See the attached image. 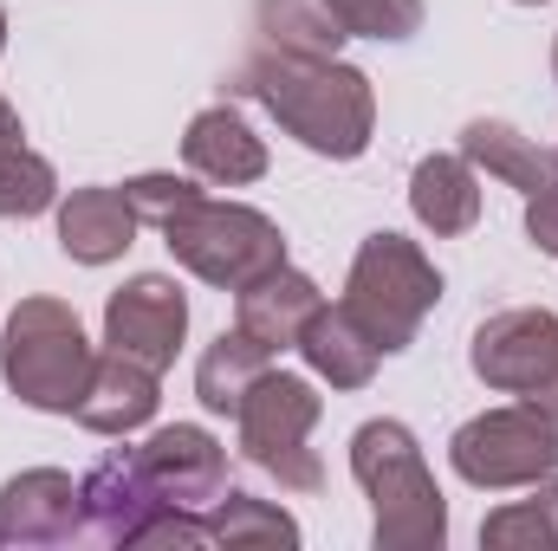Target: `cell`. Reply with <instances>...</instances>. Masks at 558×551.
<instances>
[{"label":"cell","mask_w":558,"mask_h":551,"mask_svg":"<svg viewBox=\"0 0 558 551\" xmlns=\"http://www.w3.org/2000/svg\"><path fill=\"white\" fill-rule=\"evenodd\" d=\"M156 506H169L156 487H149V474L137 467V448L124 454H105L85 480H78V532H92V539H105V546H137V532L149 526V513Z\"/></svg>","instance_id":"obj_11"},{"label":"cell","mask_w":558,"mask_h":551,"mask_svg":"<svg viewBox=\"0 0 558 551\" xmlns=\"http://www.w3.org/2000/svg\"><path fill=\"white\" fill-rule=\"evenodd\" d=\"M410 208L428 234H468L481 221V182L468 156H422L410 175Z\"/></svg>","instance_id":"obj_18"},{"label":"cell","mask_w":558,"mask_h":551,"mask_svg":"<svg viewBox=\"0 0 558 551\" xmlns=\"http://www.w3.org/2000/svg\"><path fill=\"white\" fill-rule=\"evenodd\" d=\"M553 78H558V39H553Z\"/></svg>","instance_id":"obj_30"},{"label":"cell","mask_w":558,"mask_h":551,"mask_svg":"<svg viewBox=\"0 0 558 551\" xmlns=\"http://www.w3.org/2000/svg\"><path fill=\"white\" fill-rule=\"evenodd\" d=\"M526 241L539 247V254H553L558 260V175L546 188H533L526 195Z\"/></svg>","instance_id":"obj_28"},{"label":"cell","mask_w":558,"mask_h":551,"mask_svg":"<svg viewBox=\"0 0 558 551\" xmlns=\"http://www.w3.org/2000/svg\"><path fill=\"white\" fill-rule=\"evenodd\" d=\"M208 539L228 551L241 546H299V526H292V513H279V506H267V500H254V493H221L208 513Z\"/></svg>","instance_id":"obj_22"},{"label":"cell","mask_w":558,"mask_h":551,"mask_svg":"<svg viewBox=\"0 0 558 551\" xmlns=\"http://www.w3.org/2000/svg\"><path fill=\"white\" fill-rule=\"evenodd\" d=\"M351 474L371 493V546L377 551H441L448 500L422 461L416 434L403 421H364L351 434Z\"/></svg>","instance_id":"obj_2"},{"label":"cell","mask_w":558,"mask_h":551,"mask_svg":"<svg viewBox=\"0 0 558 551\" xmlns=\"http://www.w3.org/2000/svg\"><path fill=\"white\" fill-rule=\"evenodd\" d=\"M481 546H494V551H558V539H553V526H546V513H539L533 500H520V506H500V513L481 519Z\"/></svg>","instance_id":"obj_25"},{"label":"cell","mask_w":558,"mask_h":551,"mask_svg":"<svg viewBox=\"0 0 558 551\" xmlns=\"http://www.w3.org/2000/svg\"><path fill=\"white\" fill-rule=\"evenodd\" d=\"M292 351H299L305 370L325 377L331 390H364V383L377 377V357H384V351L357 331V318H351L344 305H318V311L305 318V331H299Z\"/></svg>","instance_id":"obj_17"},{"label":"cell","mask_w":558,"mask_h":551,"mask_svg":"<svg viewBox=\"0 0 558 551\" xmlns=\"http://www.w3.org/2000/svg\"><path fill=\"white\" fill-rule=\"evenodd\" d=\"M98 370V351L85 344V325L65 298H20L0 331V377L26 409L78 415L85 383Z\"/></svg>","instance_id":"obj_3"},{"label":"cell","mask_w":558,"mask_h":551,"mask_svg":"<svg viewBox=\"0 0 558 551\" xmlns=\"http://www.w3.org/2000/svg\"><path fill=\"white\" fill-rule=\"evenodd\" d=\"M0 46H7V13H0Z\"/></svg>","instance_id":"obj_31"},{"label":"cell","mask_w":558,"mask_h":551,"mask_svg":"<svg viewBox=\"0 0 558 551\" xmlns=\"http://www.w3.org/2000/svg\"><path fill=\"white\" fill-rule=\"evenodd\" d=\"M149 415H156V370L137 364V357H124V351H105L92 383H85L78 421L92 434H137Z\"/></svg>","instance_id":"obj_16"},{"label":"cell","mask_w":558,"mask_h":551,"mask_svg":"<svg viewBox=\"0 0 558 551\" xmlns=\"http://www.w3.org/2000/svg\"><path fill=\"white\" fill-rule=\"evenodd\" d=\"M351 39H410L422 33V0H325Z\"/></svg>","instance_id":"obj_24"},{"label":"cell","mask_w":558,"mask_h":551,"mask_svg":"<svg viewBox=\"0 0 558 551\" xmlns=\"http://www.w3.org/2000/svg\"><path fill=\"white\" fill-rule=\"evenodd\" d=\"M468 364L487 390L500 396H520L533 409L558 415V311L546 305H513V311H494L474 344H468Z\"/></svg>","instance_id":"obj_8"},{"label":"cell","mask_w":558,"mask_h":551,"mask_svg":"<svg viewBox=\"0 0 558 551\" xmlns=\"http://www.w3.org/2000/svg\"><path fill=\"white\" fill-rule=\"evenodd\" d=\"M59 201V175L39 149L20 143H0V221H33Z\"/></svg>","instance_id":"obj_23"},{"label":"cell","mask_w":558,"mask_h":551,"mask_svg":"<svg viewBox=\"0 0 558 551\" xmlns=\"http://www.w3.org/2000/svg\"><path fill=\"white\" fill-rule=\"evenodd\" d=\"M162 247L175 254V267H189L221 292H241L274 267H286V234L274 215H260L247 201H208V195L182 201L162 221Z\"/></svg>","instance_id":"obj_5"},{"label":"cell","mask_w":558,"mask_h":551,"mask_svg":"<svg viewBox=\"0 0 558 551\" xmlns=\"http://www.w3.org/2000/svg\"><path fill=\"white\" fill-rule=\"evenodd\" d=\"M182 338H189V298H182L175 279L137 273L131 285L111 292V305H105V344H111V351L137 357V364H149V370L162 377V370L175 364Z\"/></svg>","instance_id":"obj_9"},{"label":"cell","mask_w":558,"mask_h":551,"mask_svg":"<svg viewBox=\"0 0 558 551\" xmlns=\"http://www.w3.org/2000/svg\"><path fill=\"white\" fill-rule=\"evenodd\" d=\"M137 467L149 474V487L169 506H189V513H202V506H215L228 493V448L208 428H195V421L156 428L137 448Z\"/></svg>","instance_id":"obj_10"},{"label":"cell","mask_w":558,"mask_h":551,"mask_svg":"<svg viewBox=\"0 0 558 551\" xmlns=\"http://www.w3.org/2000/svg\"><path fill=\"white\" fill-rule=\"evenodd\" d=\"M267 370H274V351L234 325V331H221V338L202 351V364H195V396H202V409L234 415L241 409V396H247Z\"/></svg>","instance_id":"obj_21"},{"label":"cell","mask_w":558,"mask_h":551,"mask_svg":"<svg viewBox=\"0 0 558 551\" xmlns=\"http://www.w3.org/2000/svg\"><path fill=\"white\" fill-rule=\"evenodd\" d=\"M318 390L305 383V377H286V370H267L247 396H241V454L260 467V474H274L286 493H318L325 487V467H318V454L305 448V434L318 428Z\"/></svg>","instance_id":"obj_6"},{"label":"cell","mask_w":558,"mask_h":551,"mask_svg":"<svg viewBox=\"0 0 558 551\" xmlns=\"http://www.w3.org/2000/svg\"><path fill=\"white\" fill-rule=\"evenodd\" d=\"M351 33L325 0H254V46L292 52V59H338Z\"/></svg>","instance_id":"obj_20"},{"label":"cell","mask_w":558,"mask_h":551,"mask_svg":"<svg viewBox=\"0 0 558 551\" xmlns=\"http://www.w3.org/2000/svg\"><path fill=\"white\" fill-rule=\"evenodd\" d=\"M234 91L254 98L292 143L331 162H357L377 131V91L344 59H292L254 46L234 72Z\"/></svg>","instance_id":"obj_1"},{"label":"cell","mask_w":558,"mask_h":551,"mask_svg":"<svg viewBox=\"0 0 558 551\" xmlns=\"http://www.w3.org/2000/svg\"><path fill=\"white\" fill-rule=\"evenodd\" d=\"M448 461L468 487L481 493H507V487H539L558 474V415L533 409V403H507L454 428Z\"/></svg>","instance_id":"obj_7"},{"label":"cell","mask_w":558,"mask_h":551,"mask_svg":"<svg viewBox=\"0 0 558 551\" xmlns=\"http://www.w3.org/2000/svg\"><path fill=\"white\" fill-rule=\"evenodd\" d=\"M520 7H546V0H520Z\"/></svg>","instance_id":"obj_32"},{"label":"cell","mask_w":558,"mask_h":551,"mask_svg":"<svg viewBox=\"0 0 558 551\" xmlns=\"http://www.w3.org/2000/svg\"><path fill=\"white\" fill-rule=\"evenodd\" d=\"M182 162H189L202 182H215V188H247V182L267 175V143L247 131L241 111L215 105V111H195V118H189Z\"/></svg>","instance_id":"obj_13"},{"label":"cell","mask_w":558,"mask_h":551,"mask_svg":"<svg viewBox=\"0 0 558 551\" xmlns=\"http://www.w3.org/2000/svg\"><path fill=\"white\" fill-rule=\"evenodd\" d=\"M461 156H468L474 169L500 175V182H507V188H520V195L546 188V182L558 175L553 149H539L533 137H520V131H513V124H500V118H474V124L461 131Z\"/></svg>","instance_id":"obj_19"},{"label":"cell","mask_w":558,"mask_h":551,"mask_svg":"<svg viewBox=\"0 0 558 551\" xmlns=\"http://www.w3.org/2000/svg\"><path fill=\"white\" fill-rule=\"evenodd\" d=\"M137 241V208L124 201V188H72L59 201V247L78 267H111L124 260V247Z\"/></svg>","instance_id":"obj_14"},{"label":"cell","mask_w":558,"mask_h":551,"mask_svg":"<svg viewBox=\"0 0 558 551\" xmlns=\"http://www.w3.org/2000/svg\"><path fill=\"white\" fill-rule=\"evenodd\" d=\"M338 305L357 318V331H364L384 357H397V351L416 344L422 318L441 305V273H435V260L422 254L416 241H403V234H371V241L357 247L351 273H344V298H338Z\"/></svg>","instance_id":"obj_4"},{"label":"cell","mask_w":558,"mask_h":551,"mask_svg":"<svg viewBox=\"0 0 558 551\" xmlns=\"http://www.w3.org/2000/svg\"><path fill=\"white\" fill-rule=\"evenodd\" d=\"M137 546H215V539H208V519H195L189 506H156Z\"/></svg>","instance_id":"obj_27"},{"label":"cell","mask_w":558,"mask_h":551,"mask_svg":"<svg viewBox=\"0 0 558 551\" xmlns=\"http://www.w3.org/2000/svg\"><path fill=\"white\" fill-rule=\"evenodd\" d=\"M318 305H325L318 279L299 273V267H274L267 279H254V285L234 292V325H241L247 338H260L267 351H292L299 331H305V318H312Z\"/></svg>","instance_id":"obj_15"},{"label":"cell","mask_w":558,"mask_h":551,"mask_svg":"<svg viewBox=\"0 0 558 551\" xmlns=\"http://www.w3.org/2000/svg\"><path fill=\"white\" fill-rule=\"evenodd\" d=\"M78 532V487L59 467H26L0 487V546H65Z\"/></svg>","instance_id":"obj_12"},{"label":"cell","mask_w":558,"mask_h":551,"mask_svg":"<svg viewBox=\"0 0 558 551\" xmlns=\"http://www.w3.org/2000/svg\"><path fill=\"white\" fill-rule=\"evenodd\" d=\"M533 506L546 513V526H553V539H558V474H546V480L533 487Z\"/></svg>","instance_id":"obj_29"},{"label":"cell","mask_w":558,"mask_h":551,"mask_svg":"<svg viewBox=\"0 0 558 551\" xmlns=\"http://www.w3.org/2000/svg\"><path fill=\"white\" fill-rule=\"evenodd\" d=\"M202 188L189 182V175H131L124 182V201L137 208V221H149V228H162L182 201H195Z\"/></svg>","instance_id":"obj_26"}]
</instances>
